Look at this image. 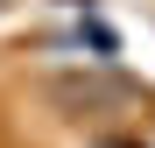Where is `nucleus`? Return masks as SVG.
Masks as SVG:
<instances>
[{
  "instance_id": "nucleus-1",
  "label": "nucleus",
  "mask_w": 155,
  "mask_h": 148,
  "mask_svg": "<svg viewBox=\"0 0 155 148\" xmlns=\"http://www.w3.org/2000/svg\"><path fill=\"white\" fill-rule=\"evenodd\" d=\"M57 99L64 106H134V85H120V78H64Z\"/></svg>"
},
{
  "instance_id": "nucleus-2",
  "label": "nucleus",
  "mask_w": 155,
  "mask_h": 148,
  "mask_svg": "<svg viewBox=\"0 0 155 148\" xmlns=\"http://www.w3.org/2000/svg\"><path fill=\"white\" fill-rule=\"evenodd\" d=\"M0 7H7V0H0Z\"/></svg>"
}]
</instances>
